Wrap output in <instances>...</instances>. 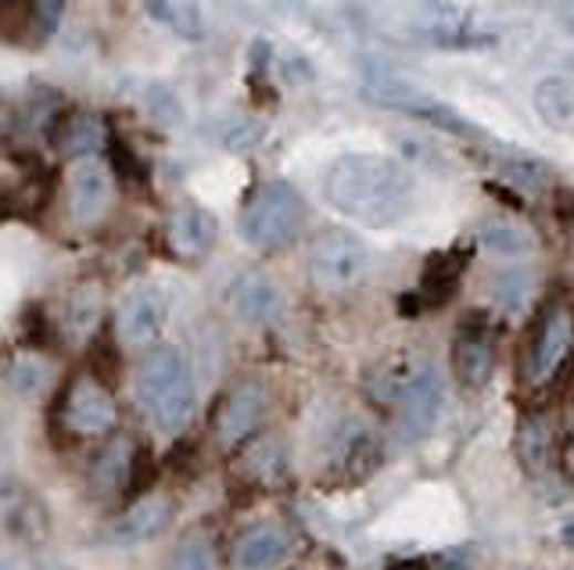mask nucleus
<instances>
[{
	"label": "nucleus",
	"mask_w": 574,
	"mask_h": 570,
	"mask_svg": "<svg viewBox=\"0 0 574 570\" xmlns=\"http://www.w3.org/2000/svg\"><path fill=\"white\" fill-rule=\"evenodd\" d=\"M119 338L129 348H144V345H155V338L166 327V298L158 295V287L152 284H140L134 291H126V298L119 302Z\"/></svg>",
	"instance_id": "10"
},
{
	"label": "nucleus",
	"mask_w": 574,
	"mask_h": 570,
	"mask_svg": "<svg viewBox=\"0 0 574 570\" xmlns=\"http://www.w3.org/2000/svg\"><path fill=\"white\" fill-rule=\"evenodd\" d=\"M4 380L8 384L25 394V399H33V394H40L43 388H48V380H51V370L43 367V362L36 356H19V359H11L8 362V370H4Z\"/></svg>",
	"instance_id": "29"
},
{
	"label": "nucleus",
	"mask_w": 574,
	"mask_h": 570,
	"mask_svg": "<svg viewBox=\"0 0 574 570\" xmlns=\"http://www.w3.org/2000/svg\"><path fill=\"white\" fill-rule=\"evenodd\" d=\"M108 148H112V166H115V172H119L123 180L140 183V180H144V162L134 155V148H129V144H126L123 137H112Z\"/></svg>",
	"instance_id": "31"
},
{
	"label": "nucleus",
	"mask_w": 574,
	"mask_h": 570,
	"mask_svg": "<svg viewBox=\"0 0 574 570\" xmlns=\"http://www.w3.org/2000/svg\"><path fill=\"white\" fill-rule=\"evenodd\" d=\"M499 172H503L518 190H528V194H539V190H546L553 183L550 166L539 162V158H524V155H507L503 162H499Z\"/></svg>",
	"instance_id": "26"
},
{
	"label": "nucleus",
	"mask_w": 574,
	"mask_h": 570,
	"mask_svg": "<svg viewBox=\"0 0 574 570\" xmlns=\"http://www.w3.org/2000/svg\"><path fill=\"white\" fill-rule=\"evenodd\" d=\"M262 413H267V388H262L259 380H241V384L227 394V402L216 416L219 445L223 448L241 445L248 434H255Z\"/></svg>",
	"instance_id": "11"
},
{
	"label": "nucleus",
	"mask_w": 574,
	"mask_h": 570,
	"mask_svg": "<svg viewBox=\"0 0 574 570\" xmlns=\"http://www.w3.org/2000/svg\"><path fill=\"white\" fill-rule=\"evenodd\" d=\"M463 273H467V252H463V247L428 255V262H424V270H420L417 298L424 305H446V302H452L456 291H460Z\"/></svg>",
	"instance_id": "17"
},
{
	"label": "nucleus",
	"mask_w": 574,
	"mask_h": 570,
	"mask_svg": "<svg viewBox=\"0 0 574 570\" xmlns=\"http://www.w3.org/2000/svg\"><path fill=\"white\" fill-rule=\"evenodd\" d=\"M305 219H309V209L299 190L288 180H267L248 194L238 219V233L252 252L270 255L299 238Z\"/></svg>",
	"instance_id": "3"
},
{
	"label": "nucleus",
	"mask_w": 574,
	"mask_h": 570,
	"mask_svg": "<svg viewBox=\"0 0 574 570\" xmlns=\"http://www.w3.org/2000/svg\"><path fill=\"white\" fill-rule=\"evenodd\" d=\"M284 309V295L267 273H244L230 287V313L244 327H267Z\"/></svg>",
	"instance_id": "12"
},
{
	"label": "nucleus",
	"mask_w": 574,
	"mask_h": 570,
	"mask_svg": "<svg viewBox=\"0 0 574 570\" xmlns=\"http://www.w3.org/2000/svg\"><path fill=\"white\" fill-rule=\"evenodd\" d=\"M323 201L337 215L352 219V223L388 230L409 215L414 177H409L403 162H395L388 155H342L323 177Z\"/></svg>",
	"instance_id": "1"
},
{
	"label": "nucleus",
	"mask_w": 574,
	"mask_h": 570,
	"mask_svg": "<svg viewBox=\"0 0 574 570\" xmlns=\"http://www.w3.org/2000/svg\"><path fill=\"white\" fill-rule=\"evenodd\" d=\"M561 466L567 471V477L574 481V434H567L564 445H561Z\"/></svg>",
	"instance_id": "37"
},
{
	"label": "nucleus",
	"mask_w": 574,
	"mask_h": 570,
	"mask_svg": "<svg viewBox=\"0 0 574 570\" xmlns=\"http://www.w3.org/2000/svg\"><path fill=\"white\" fill-rule=\"evenodd\" d=\"M219 238V223L209 209L201 204H184L169 219V244L180 258H201L212 252V244Z\"/></svg>",
	"instance_id": "15"
},
{
	"label": "nucleus",
	"mask_w": 574,
	"mask_h": 570,
	"mask_svg": "<svg viewBox=\"0 0 574 570\" xmlns=\"http://www.w3.org/2000/svg\"><path fill=\"white\" fill-rule=\"evenodd\" d=\"M571 348H574V313L571 305L556 302L553 309L542 316L532 352H528V380H532V384H550L567 362Z\"/></svg>",
	"instance_id": "8"
},
{
	"label": "nucleus",
	"mask_w": 574,
	"mask_h": 570,
	"mask_svg": "<svg viewBox=\"0 0 574 570\" xmlns=\"http://www.w3.org/2000/svg\"><path fill=\"white\" fill-rule=\"evenodd\" d=\"M8 129V112H0V134Z\"/></svg>",
	"instance_id": "41"
},
{
	"label": "nucleus",
	"mask_w": 574,
	"mask_h": 570,
	"mask_svg": "<svg viewBox=\"0 0 574 570\" xmlns=\"http://www.w3.org/2000/svg\"><path fill=\"white\" fill-rule=\"evenodd\" d=\"M155 474H158V466H155V456L147 448L134 452V466H129V492H147L155 485Z\"/></svg>",
	"instance_id": "32"
},
{
	"label": "nucleus",
	"mask_w": 574,
	"mask_h": 570,
	"mask_svg": "<svg viewBox=\"0 0 574 570\" xmlns=\"http://www.w3.org/2000/svg\"><path fill=\"white\" fill-rule=\"evenodd\" d=\"M169 524H173V503L166 495H144L140 503H134L119 520H115L112 538L119 546H144L166 531Z\"/></svg>",
	"instance_id": "14"
},
{
	"label": "nucleus",
	"mask_w": 574,
	"mask_h": 570,
	"mask_svg": "<svg viewBox=\"0 0 574 570\" xmlns=\"http://www.w3.org/2000/svg\"><path fill=\"white\" fill-rule=\"evenodd\" d=\"M169 570H216L212 542L201 531H190L187 538H180V546H176Z\"/></svg>",
	"instance_id": "30"
},
{
	"label": "nucleus",
	"mask_w": 574,
	"mask_h": 570,
	"mask_svg": "<svg viewBox=\"0 0 574 570\" xmlns=\"http://www.w3.org/2000/svg\"><path fill=\"white\" fill-rule=\"evenodd\" d=\"M91 359H94V377L115 380V373H119V352L112 348V341H97L91 348Z\"/></svg>",
	"instance_id": "33"
},
{
	"label": "nucleus",
	"mask_w": 574,
	"mask_h": 570,
	"mask_svg": "<svg viewBox=\"0 0 574 570\" xmlns=\"http://www.w3.org/2000/svg\"><path fill=\"white\" fill-rule=\"evenodd\" d=\"M288 552L291 542L276 524H255L233 542V570H276Z\"/></svg>",
	"instance_id": "16"
},
{
	"label": "nucleus",
	"mask_w": 574,
	"mask_h": 570,
	"mask_svg": "<svg viewBox=\"0 0 574 570\" xmlns=\"http://www.w3.org/2000/svg\"><path fill=\"white\" fill-rule=\"evenodd\" d=\"M137 399L144 416L161 434H180L195 413V380L187 356L176 345L147 348L137 367Z\"/></svg>",
	"instance_id": "2"
},
{
	"label": "nucleus",
	"mask_w": 574,
	"mask_h": 570,
	"mask_svg": "<svg viewBox=\"0 0 574 570\" xmlns=\"http://www.w3.org/2000/svg\"><path fill=\"white\" fill-rule=\"evenodd\" d=\"M535 112L553 129H574V86L567 80H542L535 86Z\"/></svg>",
	"instance_id": "20"
},
{
	"label": "nucleus",
	"mask_w": 574,
	"mask_h": 570,
	"mask_svg": "<svg viewBox=\"0 0 574 570\" xmlns=\"http://www.w3.org/2000/svg\"><path fill=\"white\" fill-rule=\"evenodd\" d=\"M62 11H65V0H40L36 14H40V29H43V33H54L58 22H62Z\"/></svg>",
	"instance_id": "36"
},
{
	"label": "nucleus",
	"mask_w": 574,
	"mask_h": 570,
	"mask_svg": "<svg viewBox=\"0 0 574 570\" xmlns=\"http://www.w3.org/2000/svg\"><path fill=\"white\" fill-rule=\"evenodd\" d=\"M259 134H262V129H259L255 123H238V126H233L230 134L223 137V144H227V151H248V148H255Z\"/></svg>",
	"instance_id": "35"
},
{
	"label": "nucleus",
	"mask_w": 574,
	"mask_h": 570,
	"mask_svg": "<svg viewBox=\"0 0 574 570\" xmlns=\"http://www.w3.org/2000/svg\"><path fill=\"white\" fill-rule=\"evenodd\" d=\"M452 373L467 391L489 388V380L495 373V334L489 327V319L474 313L460 327L452 341Z\"/></svg>",
	"instance_id": "7"
},
{
	"label": "nucleus",
	"mask_w": 574,
	"mask_h": 570,
	"mask_svg": "<svg viewBox=\"0 0 574 570\" xmlns=\"http://www.w3.org/2000/svg\"><path fill=\"white\" fill-rule=\"evenodd\" d=\"M561 538H564V546L567 549H574V514L564 520V528H561Z\"/></svg>",
	"instance_id": "38"
},
{
	"label": "nucleus",
	"mask_w": 574,
	"mask_h": 570,
	"mask_svg": "<svg viewBox=\"0 0 574 570\" xmlns=\"http://www.w3.org/2000/svg\"><path fill=\"white\" fill-rule=\"evenodd\" d=\"M392 570H424V567H420V563L414 560V563H395Z\"/></svg>",
	"instance_id": "39"
},
{
	"label": "nucleus",
	"mask_w": 574,
	"mask_h": 570,
	"mask_svg": "<svg viewBox=\"0 0 574 570\" xmlns=\"http://www.w3.org/2000/svg\"><path fill=\"white\" fill-rule=\"evenodd\" d=\"M147 14L158 19L161 25H169L173 33H180L187 40L201 36V19L190 4H180V0H147Z\"/></svg>",
	"instance_id": "27"
},
{
	"label": "nucleus",
	"mask_w": 574,
	"mask_h": 570,
	"mask_svg": "<svg viewBox=\"0 0 574 570\" xmlns=\"http://www.w3.org/2000/svg\"><path fill=\"white\" fill-rule=\"evenodd\" d=\"M550 452H553V434H550V423L542 416H524L521 428H518V456L524 471L539 474L542 466L550 463Z\"/></svg>",
	"instance_id": "22"
},
{
	"label": "nucleus",
	"mask_w": 574,
	"mask_h": 570,
	"mask_svg": "<svg viewBox=\"0 0 574 570\" xmlns=\"http://www.w3.org/2000/svg\"><path fill=\"white\" fill-rule=\"evenodd\" d=\"M406 115H414V119H424V123H431L438 129H446V134H452V137H478V140H484V134L474 123H467L460 112H452L449 105H438V101H431V97H420Z\"/></svg>",
	"instance_id": "25"
},
{
	"label": "nucleus",
	"mask_w": 574,
	"mask_h": 570,
	"mask_svg": "<svg viewBox=\"0 0 574 570\" xmlns=\"http://www.w3.org/2000/svg\"><path fill=\"white\" fill-rule=\"evenodd\" d=\"M377 466H380V445H377L374 431L363 428V423H348V428L337 434L331 466H327V474H323V481L337 488H356L377 471Z\"/></svg>",
	"instance_id": "9"
},
{
	"label": "nucleus",
	"mask_w": 574,
	"mask_h": 570,
	"mask_svg": "<svg viewBox=\"0 0 574 570\" xmlns=\"http://www.w3.org/2000/svg\"><path fill=\"white\" fill-rule=\"evenodd\" d=\"M105 140H108L105 123H101L97 115H91V112L69 115V119L62 123V129H58V144H62V151L69 158H76V162H83V158H94Z\"/></svg>",
	"instance_id": "19"
},
{
	"label": "nucleus",
	"mask_w": 574,
	"mask_h": 570,
	"mask_svg": "<svg viewBox=\"0 0 574 570\" xmlns=\"http://www.w3.org/2000/svg\"><path fill=\"white\" fill-rule=\"evenodd\" d=\"M129 466H134V452L126 442H115L105 456L94 463V488L101 495H112L129 485Z\"/></svg>",
	"instance_id": "23"
},
{
	"label": "nucleus",
	"mask_w": 574,
	"mask_h": 570,
	"mask_svg": "<svg viewBox=\"0 0 574 570\" xmlns=\"http://www.w3.org/2000/svg\"><path fill=\"white\" fill-rule=\"evenodd\" d=\"M478 241L484 252H492L499 258H524L535 252L532 230L510 223V219H484L478 226Z\"/></svg>",
	"instance_id": "18"
},
{
	"label": "nucleus",
	"mask_w": 574,
	"mask_h": 570,
	"mask_svg": "<svg viewBox=\"0 0 574 570\" xmlns=\"http://www.w3.org/2000/svg\"><path fill=\"white\" fill-rule=\"evenodd\" d=\"M65 420L76 434H108L115 428V399L97 380H76L65 399Z\"/></svg>",
	"instance_id": "13"
},
{
	"label": "nucleus",
	"mask_w": 574,
	"mask_h": 570,
	"mask_svg": "<svg viewBox=\"0 0 574 570\" xmlns=\"http://www.w3.org/2000/svg\"><path fill=\"white\" fill-rule=\"evenodd\" d=\"M147 105L155 108V115L161 123H176L180 119V105H176V97L166 91V86H152V91H147Z\"/></svg>",
	"instance_id": "34"
},
{
	"label": "nucleus",
	"mask_w": 574,
	"mask_h": 570,
	"mask_svg": "<svg viewBox=\"0 0 574 570\" xmlns=\"http://www.w3.org/2000/svg\"><path fill=\"white\" fill-rule=\"evenodd\" d=\"M65 198H69V215L76 226H97L101 219L112 212L115 201V180L112 169L97 158H83L72 162L69 180H65Z\"/></svg>",
	"instance_id": "5"
},
{
	"label": "nucleus",
	"mask_w": 574,
	"mask_h": 570,
	"mask_svg": "<svg viewBox=\"0 0 574 570\" xmlns=\"http://www.w3.org/2000/svg\"><path fill=\"white\" fill-rule=\"evenodd\" d=\"M101 309H105V298H101V291L94 284L86 287H76L69 295V305H65V330L72 341H86L91 334L97 330L101 324Z\"/></svg>",
	"instance_id": "21"
},
{
	"label": "nucleus",
	"mask_w": 574,
	"mask_h": 570,
	"mask_svg": "<svg viewBox=\"0 0 574 570\" xmlns=\"http://www.w3.org/2000/svg\"><path fill=\"white\" fill-rule=\"evenodd\" d=\"M441 405H446V388L435 367H420L409 373L406 388L399 394V431L406 442H424L441 420Z\"/></svg>",
	"instance_id": "6"
},
{
	"label": "nucleus",
	"mask_w": 574,
	"mask_h": 570,
	"mask_svg": "<svg viewBox=\"0 0 574 570\" xmlns=\"http://www.w3.org/2000/svg\"><path fill=\"white\" fill-rule=\"evenodd\" d=\"M363 97L374 101L380 108H399V112H409L424 97L414 83L406 80H392V76H374L363 83Z\"/></svg>",
	"instance_id": "24"
},
{
	"label": "nucleus",
	"mask_w": 574,
	"mask_h": 570,
	"mask_svg": "<svg viewBox=\"0 0 574 570\" xmlns=\"http://www.w3.org/2000/svg\"><path fill=\"white\" fill-rule=\"evenodd\" d=\"M492 287H495V302L503 305L510 316H521L528 298H532L535 281H532V273H524V270H503L495 276Z\"/></svg>",
	"instance_id": "28"
},
{
	"label": "nucleus",
	"mask_w": 574,
	"mask_h": 570,
	"mask_svg": "<svg viewBox=\"0 0 574 570\" xmlns=\"http://www.w3.org/2000/svg\"><path fill=\"white\" fill-rule=\"evenodd\" d=\"M0 215H8V194H0Z\"/></svg>",
	"instance_id": "40"
},
{
	"label": "nucleus",
	"mask_w": 574,
	"mask_h": 570,
	"mask_svg": "<svg viewBox=\"0 0 574 570\" xmlns=\"http://www.w3.org/2000/svg\"><path fill=\"white\" fill-rule=\"evenodd\" d=\"M371 270V247L352 230H327L313 241L309 252V276L320 291L342 295L356 287Z\"/></svg>",
	"instance_id": "4"
}]
</instances>
